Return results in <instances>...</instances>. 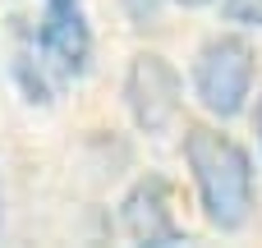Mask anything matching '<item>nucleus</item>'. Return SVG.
Here are the masks:
<instances>
[{
  "instance_id": "obj_1",
  "label": "nucleus",
  "mask_w": 262,
  "mask_h": 248,
  "mask_svg": "<svg viewBox=\"0 0 262 248\" xmlns=\"http://www.w3.org/2000/svg\"><path fill=\"white\" fill-rule=\"evenodd\" d=\"M184 161L193 170L203 216L216 230H239L253 212V161H249V152L216 129H189Z\"/></svg>"
},
{
  "instance_id": "obj_2",
  "label": "nucleus",
  "mask_w": 262,
  "mask_h": 248,
  "mask_svg": "<svg viewBox=\"0 0 262 248\" xmlns=\"http://www.w3.org/2000/svg\"><path fill=\"white\" fill-rule=\"evenodd\" d=\"M253 92V46L235 32L212 37L193 64V97L207 115L235 120Z\"/></svg>"
},
{
  "instance_id": "obj_3",
  "label": "nucleus",
  "mask_w": 262,
  "mask_h": 248,
  "mask_svg": "<svg viewBox=\"0 0 262 248\" xmlns=\"http://www.w3.org/2000/svg\"><path fill=\"white\" fill-rule=\"evenodd\" d=\"M124 106L143 133H166L180 115V74L166 55L138 51L124 74Z\"/></svg>"
},
{
  "instance_id": "obj_4",
  "label": "nucleus",
  "mask_w": 262,
  "mask_h": 248,
  "mask_svg": "<svg viewBox=\"0 0 262 248\" xmlns=\"http://www.w3.org/2000/svg\"><path fill=\"white\" fill-rule=\"evenodd\" d=\"M120 226L134 244L147 248H175L184 244V230L175 226V212H170V189L161 175H147L138 179L129 193H124V207H120Z\"/></svg>"
},
{
  "instance_id": "obj_5",
  "label": "nucleus",
  "mask_w": 262,
  "mask_h": 248,
  "mask_svg": "<svg viewBox=\"0 0 262 248\" xmlns=\"http://www.w3.org/2000/svg\"><path fill=\"white\" fill-rule=\"evenodd\" d=\"M37 46L41 55L60 69V74H83L92 60V32L83 23L78 0H46V18L37 28Z\"/></svg>"
},
{
  "instance_id": "obj_6",
  "label": "nucleus",
  "mask_w": 262,
  "mask_h": 248,
  "mask_svg": "<svg viewBox=\"0 0 262 248\" xmlns=\"http://www.w3.org/2000/svg\"><path fill=\"white\" fill-rule=\"evenodd\" d=\"M226 18L230 23H249V28H262V0H221Z\"/></svg>"
},
{
  "instance_id": "obj_7",
  "label": "nucleus",
  "mask_w": 262,
  "mask_h": 248,
  "mask_svg": "<svg viewBox=\"0 0 262 248\" xmlns=\"http://www.w3.org/2000/svg\"><path fill=\"white\" fill-rule=\"evenodd\" d=\"M120 5H124V14L134 18V28H152L157 14H161V0H120Z\"/></svg>"
},
{
  "instance_id": "obj_8",
  "label": "nucleus",
  "mask_w": 262,
  "mask_h": 248,
  "mask_svg": "<svg viewBox=\"0 0 262 248\" xmlns=\"http://www.w3.org/2000/svg\"><path fill=\"white\" fill-rule=\"evenodd\" d=\"M253 124H258V147H262V97H258V115H253Z\"/></svg>"
},
{
  "instance_id": "obj_9",
  "label": "nucleus",
  "mask_w": 262,
  "mask_h": 248,
  "mask_svg": "<svg viewBox=\"0 0 262 248\" xmlns=\"http://www.w3.org/2000/svg\"><path fill=\"white\" fill-rule=\"evenodd\" d=\"M175 5H184V9H198V5H212V0H175Z\"/></svg>"
}]
</instances>
